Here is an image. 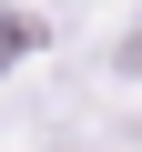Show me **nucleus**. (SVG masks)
<instances>
[{"mask_svg":"<svg viewBox=\"0 0 142 152\" xmlns=\"http://www.w3.org/2000/svg\"><path fill=\"white\" fill-rule=\"evenodd\" d=\"M122 71H132V81H142V31H132V41H122Z\"/></svg>","mask_w":142,"mask_h":152,"instance_id":"1","label":"nucleus"}]
</instances>
